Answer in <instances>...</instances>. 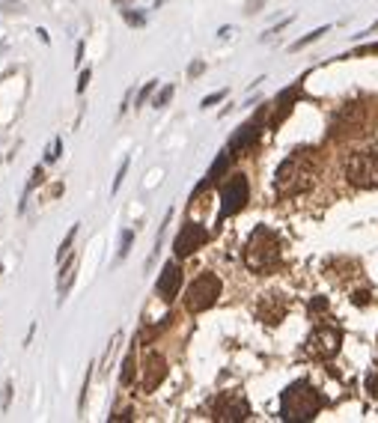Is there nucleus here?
Segmentation results:
<instances>
[{"mask_svg":"<svg viewBox=\"0 0 378 423\" xmlns=\"http://www.w3.org/2000/svg\"><path fill=\"white\" fill-rule=\"evenodd\" d=\"M346 176L354 188L361 191H372L378 188V149H358L349 155L346 161Z\"/></svg>","mask_w":378,"mask_h":423,"instance_id":"obj_4","label":"nucleus"},{"mask_svg":"<svg viewBox=\"0 0 378 423\" xmlns=\"http://www.w3.org/2000/svg\"><path fill=\"white\" fill-rule=\"evenodd\" d=\"M9 396H13V385H6V394H3V408H9Z\"/></svg>","mask_w":378,"mask_h":423,"instance_id":"obj_36","label":"nucleus"},{"mask_svg":"<svg viewBox=\"0 0 378 423\" xmlns=\"http://www.w3.org/2000/svg\"><path fill=\"white\" fill-rule=\"evenodd\" d=\"M75 236H77V224L69 230V236H66V239H63V244H60V251H57V260H60V262H63V257H66V253L72 251V242H75Z\"/></svg>","mask_w":378,"mask_h":423,"instance_id":"obj_21","label":"nucleus"},{"mask_svg":"<svg viewBox=\"0 0 378 423\" xmlns=\"http://www.w3.org/2000/svg\"><path fill=\"white\" fill-rule=\"evenodd\" d=\"M155 87H158V84H155V81H149L146 87H143V90L137 93V105H146V98L152 96V90H155Z\"/></svg>","mask_w":378,"mask_h":423,"instance_id":"obj_27","label":"nucleus"},{"mask_svg":"<svg viewBox=\"0 0 378 423\" xmlns=\"http://www.w3.org/2000/svg\"><path fill=\"white\" fill-rule=\"evenodd\" d=\"M325 408V396L310 382H292L280 394V417L283 420H313Z\"/></svg>","mask_w":378,"mask_h":423,"instance_id":"obj_3","label":"nucleus"},{"mask_svg":"<svg viewBox=\"0 0 378 423\" xmlns=\"http://www.w3.org/2000/svg\"><path fill=\"white\" fill-rule=\"evenodd\" d=\"M131 378H135V355H128V358L122 361V373H119L122 385H131Z\"/></svg>","mask_w":378,"mask_h":423,"instance_id":"obj_17","label":"nucleus"},{"mask_svg":"<svg viewBox=\"0 0 378 423\" xmlns=\"http://www.w3.org/2000/svg\"><path fill=\"white\" fill-rule=\"evenodd\" d=\"M220 98H227V90H220V93H212V96H206V98H203V107H212V105H218Z\"/></svg>","mask_w":378,"mask_h":423,"instance_id":"obj_28","label":"nucleus"},{"mask_svg":"<svg viewBox=\"0 0 378 423\" xmlns=\"http://www.w3.org/2000/svg\"><path fill=\"white\" fill-rule=\"evenodd\" d=\"M140 373H143V391H155L164 378H167V361H164V355L158 352H149L146 355V361H143L140 366Z\"/></svg>","mask_w":378,"mask_h":423,"instance_id":"obj_10","label":"nucleus"},{"mask_svg":"<svg viewBox=\"0 0 378 423\" xmlns=\"http://www.w3.org/2000/svg\"><path fill=\"white\" fill-rule=\"evenodd\" d=\"M122 18H126V24H131V27H143V24H146V15H143V13H131V9H122Z\"/></svg>","mask_w":378,"mask_h":423,"instance_id":"obj_20","label":"nucleus"},{"mask_svg":"<svg viewBox=\"0 0 378 423\" xmlns=\"http://www.w3.org/2000/svg\"><path fill=\"white\" fill-rule=\"evenodd\" d=\"M0 6H3L6 13H21V9H24V6L18 3V0H0Z\"/></svg>","mask_w":378,"mask_h":423,"instance_id":"obj_30","label":"nucleus"},{"mask_svg":"<svg viewBox=\"0 0 378 423\" xmlns=\"http://www.w3.org/2000/svg\"><path fill=\"white\" fill-rule=\"evenodd\" d=\"M325 307H328V302H325V298H316V302L310 304V313H319V310H325Z\"/></svg>","mask_w":378,"mask_h":423,"instance_id":"obj_33","label":"nucleus"},{"mask_svg":"<svg viewBox=\"0 0 378 423\" xmlns=\"http://www.w3.org/2000/svg\"><path fill=\"white\" fill-rule=\"evenodd\" d=\"M366 394H370V396H378V373H370V376H366Z\"/></svg>","mask_w":378,"mask_h":423,"instance_id":"obj_26","label":"nucleus"},{"mask_svg":"<svg viewBox=\"0 0 378 423\" xmlns=\"http://www.w3.org/2000/svg\"><path fill=\"white\" fill-rule=\"evenodd\" d=\"M131 242H135V230H122V239H119V260H126V257H128Z\"/></svg>","mask_w":378,"mask_h":423,"instance_id":"obj_18","label":"nucleus"},{"mask_svg":"<svg viewBox=\"0 0 378 423\" xmlns=\"http://www.w3.org/2000/svg\"><path fill=\"white\" fill-rule=\"evenodd\" d=\"M218 298H220V277L212 274V272H206V274H199L191 286H188L185 307L191 310V313H203V310L215 307Z\"/></svg>","mask_w":378,"mask_h":423,"instance_id":"obj_5","label":"nucleus"},{"mask_svg":"<svg viewBox=\"0 0 378 423\" xmlns=\"http://www.w3.org/2000/svg\"><path fill=\"white\" fill-rule=\"evenodd\" d=\"M212 417L218 423H241V420L250 417V406H248V399H244L241 394L227 391V394H220L212 403Z\"/></svg>","mask_w":378,"mask_h":423,"instance_id":"obj_8","label":"nucleus"},{"mask_svg":"<svg viewBox=\"0 0 378 423\" xmlns=\"http://www.w3.org/2000/svg\"><path fill=\"white\" fill-rule=\"evenodd\" d=\"M84 57V42H77V51H75V63H81Z\"/></svg>","mask_w":378,"mask_h":423,"instance_id":"obj_35","label":"nucleus"},{"mask_svg":"<svg viewBox=\"0 0 378 423\" xmlns=\"http://www.w3.org/2000/svg\"><path fill=\"white\" fill-rule=\"evenodd\" d=\"M257 138H259V122H244V126L236 131V138L229 140V152L232 155H239V152H244V149H250L253 143H257Z\"/></svg>","mask_w":378,"mask_h":423,"instance_id":"obj_14","label":"nucleus"},{"mask_svg":"<svg viewBox=\"0 0 378 423\" xmlns=\"http://www.w3.org/2000/svg\"><path fill=\"white\" fill-rule=\"evenodd\" d=\"M257 316H259L262 322H269V325L283 322V316H286V298H283L280 292H269V295H265L262 302H259Z\"/></svg>","mask_w":378,"mask_h":423,"instance_id":"obj_13","label":"nucleus"},{"mask_svg":"<svg viewBox=\"0 0 378 423\" xmlns=\"http://www.w3.org/2000/svg\"><path fill=\"white\" fill-rule=\"evenodd\" d=\"M114 3H119V6H126V3H131V0H114Z\"/></svg>","mask_w":378,"mask_h":423,"instance_id":"obj_37","label":"nucleus"},{"mask_svg":"<svg viewBox=\"0 0 378 423\" xmlns=\"http://www.w3.org/2000/svg\"><path fill=\"white\" fill-rule=\"evenodd\" d=\"M90 75H93L90 69H84V72H81V77H77V93H84V90H86V84H90Z\"/></svg>","mask_w":378,"mask_h":423,"instance_id":"obj_32","label":"nucleus"},{"mask_svg":"<svg viewBox=\"0 0 378 423\" xmlns=\"http://www.w3.org/2000/svg\"><path fill=\"white\" fill-rule=\"evenodd\" d=\"M325 33H328V27H319V30H313V33H307V36H304V39H298V42H295V45H292V51H301L304 45H310V42H316V39H322V36H325Z\"/></svg>","mask_w":378,"mask_h":423,"instance_id":"obj_19","label":"nucleus"},{"mask_svg":"<svg viewBox=\"0 0 378 423\" xmlns=\"http://www.w3.org/2000/svg\"><path fill=\"white\" fill-rule=\"evenodd\" d=\"M75 257L66 260L63 265V272H60V283H57V292H60V304L66 302V295H69V289H72V281H75Z\"/></svg>","mask_w":378,"mask_h":423,"instance_id":"obj_15","label":"nucleus"},{"mask_svg":"<svg viewBox=\"0 0 378 423\" xmlns=\"http://www.w3.org/2000/svg\"><path fill=\"white\" fill-rule=\"evenodd\" d=\"M342 346V331L340 328H331V325H322L307 337L304 343V355L307 358H316V361H328L340 352Z\"/></svg>","mask_w":378,"mask_h":423,"instance_id":"obj_6","label":"nucleus"},{"mask_svg":"<svg viewBox=\"0 0 378 423\" xmlns=\"http://www.w3.org/2000/svg\"><path fill=\"white\" fill-rule=\"evenodd\" d=\"M131 417H135V415H131V408H126V411H119V415H114L110 420H114V423H119V420H131Z\"/></svg>","mask_w":378,"mask_h":423,"instance_id":"obj_34","label":"nucleus"},{"mask_svg":"<svg viewBox=\"0 0 378 423\" xmlns=\"http://www.w3.org/2000/svg\"><path fill=\"white\" fill-rule=\"evenodd\" d=\"M351 302L358 304V307H366L370 304V292H366V289H354V295H351Z\"/></svg>","mask_w":378,"mask_h":423,"instance_id":"obj_25","label":"nucleus"},{"mask_svg":"<svg viewBox=\"0 0 378 423\" xmlns=\"http://www.w3.org/2000/svg\"><path fill=\"white\" fill-rule=\"evenodd\" d=\"M244 265L253 274H269L280 265V236L271 227H257L244 244Z\"/></svg>","mask_w":378,"mask_h":423,"instance_id":"obj_1","label":"nucleus"},{"mask_svg":"<svg viewBox=\"0 0 378 423\" xmlns=\"http://www.w3.org/2000/svg\"><path fill=\"white\" fill-rule=\"evenodd\" d=\"M0 272H3V265H0Z\"/></svg>","mask_w":378,"mask_h":423,"instance_id":"obj_38","label":"nucleus"},{"mask_svg":"<svg viewBox=\"0 0 378 423\" xmlns=\"http://www.w3.org/2000/svg\"><path fill=\"white\" fill-rule=\"evenodd\" d=\"M126 173H128V158L122 161V167H119V173H116V179H114V185H110V191H119V185H122V179H126Z\"/></svg>","mask_w":378,"mask_h":423,"instance_id":"obj_24","label":"nucleus"},{"mask_svg":"<svg viewBox=\"0 0 378 423\" xmlns=\"http://www.w3.org/2000/svg\"><path fill=\"white\" fill-rule=\"evenodd\" d=\"M262 6H265V0H248V3H244V13L253 15V13H259Z\"/></svg>","mask_w":378,"mask_h":423,"instance_id":"obj_29","label":"nucleus"},{"mask_svg":"<svg viewBox=\"0 0 378 423\" xmlns=\"http://www.w3.org/2000/svg\"><path fill=\"white\" fill-rule=\"evenodd\" d=\"M206 242H209V230L203 224H197V221H188V224L179 230L176 242H173V251H176L179 260H185V257H191L197 248H203Z\"/></svg>","mask_w":378,"mask_h":423,"instance_id":"obj_9","label":"nucleus"},{"mask_svg":"<svg viewBox=\"0 0 378 423\" xmlns=\"http://www.w3.org/2000/svg\"><path fill=\"white\" fill-rule=\"evenodd\" d=\"M203 72H206V63H203V60H197V63H191V66H188V75H191V77L203 75Z\"/></svg>","mask_w":378,"mask_h":423,"instance_id":"obj_31","label":"nucleus"},{"mask_svg":"<svg viewBox=\"0 0 378 423\" xmlns=\"http://www.w3.org/2000/svg\"><path fill=\"white\" fill-rule=\"evenodd\" d=\"M170 98H173V84H167L164 90H161L158 96H155V102H152V105H155V107H164L167 102H170Z\"/></svg>","mask_w":378,"mask_h":423,"instance_id":"obj_23","label":"nucleus"},{"mask_svg":"<svg viewBox=\"0 0 378 423\" xmlns=\"http://www.w3.org/2000/svg\"><path fill=\"white\" fill-rule=\"evenodd\" d=\"M60 152H63V138H54L51 147H48V152H45V161H57Z\"/></svg>","mask_w":378,"mask_h":423,"instance_id":"obj_22","label":"nucleus"},{"mask_svg":"<svg viewBox=\"0 0 378 423\" xmlns=\"http://www.w3.org/2000/svg\"><path fill=\"white\" fill-rule=\"evenodd\" d=\"M250 197V185H248V176L244 173H232L229 182L220 188V221L229 218V215H239L244 209Z\"/></svg>","mask_w":378,"mask_h":423,"instance_id":"obj_7","label":"nucleus"},{"mask_svg":"<svg viewBox=\"0 0 378 423\" xmlns=\"http://www.w3.org/2000/svg\"><path fill=\"white\" fill-rule=\"evenodd\" d=\"M179 286H182V269L176 262H167L158 283H155V292H158L164 302H173V298L179 295Z\"/></svg>","mask_w":378,"mask_h":423,"instance_id":"obj_11","label":"nucleus"},{"mask_svg":"<svg viewBox=\"0 0 378 423\" xmlns=\"http://www.w3.org/2000/svg\"><path fill=\"white\" fill-rule=\"evenodd\" d=\"M363 126V105H346L333 119V138H342V135H351Z\"/></svg>","mask_w":378,"mask_h":423,"instance_id":"obj_12","label":"nucleus"},{"mask_svg":"<svg viewBox=\"0 0 378 423\" xmlns=\"http://www.w3.org/2000/svg\"><path fill=\"white\" fill-rule=\"evenodd\" d=\"M42 179H45V167L36 164V167H33V173H30V182H27V188H24V197H30L33 188L42 185Z\"/></svg>","mask_w":378,"mask_h":423,"instance_id":"obj_16","label":"nucleus"},{"mask_svg":"<svg viewBox=\"0 0 378 423\" xmlns=\"http://www.w3.org/2000/svg\"><path fill=\"white\" fill-rule=\"evenodd\" d=\"M316 179V161L307 149H298L292 152L289 158L277 167V176H274V185L280 194H304L310 185Z\"/></svg>","mask_w":378,"mask_h":423,"instance_id":"obj_2","label":"nucleus"}]
</instances>
